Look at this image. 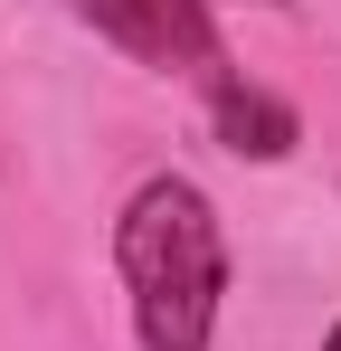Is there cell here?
Masks as SVG:
<instances>
[{"label":"cell","instance_id":"6da1fadb","mask_svg":"<svg viewBox=\"0 0 341 351\" xmlns=\"http://www.w3.org/2000/svg\"><path fill=\"white\" fill-rule=\"evenodd\" d=\"M114 266L133 294V332L142 351H209L218 332V294H227V237L199 180H142L114 219Z\"/></svg>","mask_w":341,"mask_h":351},{"label":"cell","instance_id":"7a4b0ae2","mask_svg":"<svg viewBox=\"0 0 341 351\" xmlns=\"http://www.w3.org/2000/svg\"><path fill=\"white\" fill-rule=\"evenodd\" d=\"M86 29H105L123 58L142 66H180L199 86H227V58H218V29H209V0H76Z\"/></svg>","mask_w":341,"mask_h":351},{"label":"cell","instance_id":"277c9868","mask_svg":"<svg viewBox=\"0 0 341 351\" xmlns=\"http://www.w3.org/2000/svg\"><path fill=\"white\" fill-rule=\"evenodd\" d=\"M323 351H341V323H332V342H323Z\"/></svg>","mask_w":341,"mask_h":351},{"label":"cell","instance_id":"5b68a950","mask_svg":"<svg viewBox=\"0 0 341 351\" xmlns=\"http://www.w3.org/2000/svg\"><path fill=\"white\" fill-rule=\"evenodd\" d=\"M266 10H284V0H266Z\"/></svg>","mask_w":341,"mask_h":351},{"label":"cell","instance_id":"3957f363","mask_svg":"<svg viewBox=\"0 0 341 351\" xmlns=\"http://www.w3.org/2000/svg\"><path fill=\"white\" fill-rule=\"evenodd\" d=\"M209 114H218V133H227V152H256V162H284L294 152V105H275L266 86H209Z\"/></svg>","mask_w":341,"mask_h":351}]
</instances>
